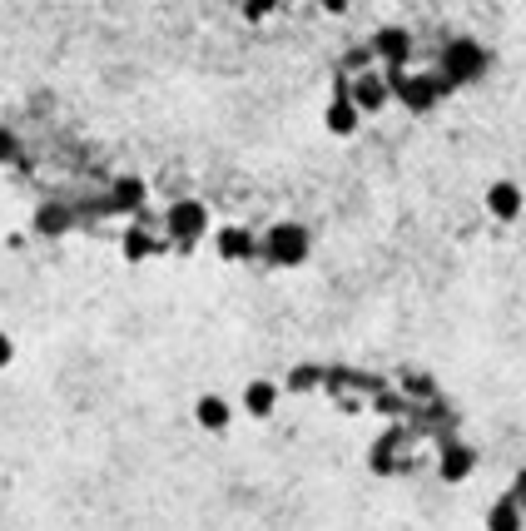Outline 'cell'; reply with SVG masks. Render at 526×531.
<instances>
[{"label":"cell","mask_w":526,"mask_h":531,"mask_svg":"<svg viewBox=\"0 0 526 531\" xmlns=\"http://www.w3.org/2000/svg\"><path fill=\"white\" fill-rule=\"evenodd\" d=\"M308 249H313V239H308V229H303V224H293V219L273 224V229L263 234V244H259V254L273 268H298L303 259H308Z\"/></svg>","instance_id":"6da1fadb"},{"label":"cell","mask_w":526,"mask_h":531,"mask_svg":"<svg viewBox=\"0 0 526 531\" xmlns=\"http://www.w3.org/2000/svg\"><path fill=\"white\" fill-rule=\"evenodd\" d=\"M204 229H209V209H204L199 199H179V204H169V214H164V234H169L179 249H194V244L204 239Z\"/></svg>","instance_id":"7a4b0ae2"},{"label":"cell","mask_w":526,"mask_h":531,"mask_svg":"<svg viewBox=\"0 0 526 531\" xmlns=\"http://www.w3.org/2000/svg\"><path fill=\"white\" fill-rule=\"evenodd\" d=\"M482 204H487V214H492L497 224H517V219H522V209H526V194H522V184H517V179H492Z\"/></svg>","instance_id":"3957f363"},{"label":"cell","mask_w":526,"mask_h":531,"mask_svg":"<svg viewBox=\"0 0 526 531\" xmlns=\"http://www.w3.org/2000/svg\"><path fill=\"white\" fill-rule=\"evenodd\" d=\"M358 125H363V110L348 100V85L338 80V95H333L328 110H323V130L338 134V139H348V134H358Z\"/></svg>","instance_id":"277c9868"},{"label":"cell","mask_w":526,"mask_h":531,"mask_svg":"<svg viewBox=\"0 0 526 531\" xmlns=\"http://www.w3.org/2000/svg\"><path fill=\"white\" fill-rule=\"evenodd\" d=\"M348 100L363 110V115H373V110H383L388 100H393V85L383 80V75H373V70H363L353 85H348Z\"/></svg>","instance_id":"5b68a950"},{"label":"cell","mask_w":526,"mask_h":531,"mask_svg":"<svg viewBox=\"0 0 526 531\" xmlns=\"http://www.w3.org/2000/svg\"><path fill=\"white\" fill-rule=\"evenodd\" d=\"M482 70H487L482 45H472V40H452V45H447V75H452V80H477Z\"/></svg>","instance_id":"8992f818"},{"label":"cell","mask_w":526,"mask_h":531,"mask_svg":"<svg viewBox=\"0 0 526 531\" xmlns=\"http://www.w3.org/2000/svg\"><path fill=\"white\" fill-rule=\"evenodd\" d=\"M214 249H219V259H224V264H244V259H254V254H259V239H254L249 229L229 224V229H219V234H214Z\"/></svg>","instance_id":"52a82bcc"},{"label":"cell","mask_w":526,"mask_h":531,"mask_svg":"<svg viewBox=\"0 0 526 531\" xmlns=\"http://www.w3.org/2000/svg\"><path fill=\"white\" fill-rule=\"evenodd\" d=\"M194 422H199L204 432H224V427L234 422V407L219 398V393H204V398H194Z\"/></svg>","instance_id":"ba28073f"},{"label":"cell","mask_w":526,"mask_h":531,"mask_svg":"<svg viewBox=\"0 0 526 531\" xmlns=\"http://www.w3.org/2000/svg\"><path fill=\"white\" fill-rule=\"evenodd\" d=\"M273 407H278V383L249 378V383H244V412H249V417H268Z\"/></svg>","instance_id":"9c48e42d"},{"label":"cell","mask_w":526,"mask_h":531,"mask_svg":"<svg viewBox=\"0 0 526 531\" xmlns=\"http://www.w3.org/2000/svg\"><path fill=\"white\" fill-rule=\"evenodd\" d=\"M373 45H378V55H383L388 65H402V60H407V50H412V35L393 25V30H378V40H373Z\"/></svg>","instance_id":"30bf717a"},{"label":"cell","mask_w":526,"mask_h":531,"mask_svg":"<svg viewBox=\"0 0 526 531\" xmlns=\"http://www.w3.org/2000/svg\"><path fill=\"white\" fill-rule=\"evenodd\" d=\"M388 85L402 90L407 110H427V105H432V85H427V80H388Z\"/></svg>","instance_id":"8fae6325"},{"label":"cell","mask_w":526,"mask_h":531,"mask_svg":"<svg viewBox=\"0 0 526 531\" xmlns=\"http://www.w3.org/2000/svg\"><path fill=\"white\" fill-rule=\"evenodd\" d=\"M487 531H522V512H517V502L507 497V502H497L492 512H487Z\"/></svg>","instance_id":"7c38bea8"},{"label":"cell","mask_w":526,"mask_h":531,"mask_svg":"<svg viewBox=\"0 0 526 531\" xmlns=\"http://www.w3.org/2000/svg\"><path fill=\"white\" fill-rule=\"evenodd\" d=\"M35 229H40V234H65V229H70V214H65L60 204H45V209L35 214Z\"/></svg>","instance_id":"4fadbf2b"},{"label":"cell","mask_w":526,"mask_h":531,"mask_svg":"<svg viewBox=\"0 0 526 531\" xmlns=\"http://www.w3.org/2000/svg\"><path fill=\"white\" fill-rule=\"evenodd\" d=\"M149 254H154V239H149V234L134 224L130 234H125V259H130V264H139V259H149Z\"/></svg>","instance_id":"5bb4252c"},{"label":"cell","mask_w":526,"mask_h":531,"mask_svg":"<svg viewBox=\"0 0 526 531\" xmlns=\"http://www.w3.org/2000/svg\"><path fill=\"white\" fill-rule=\"evenodd\" d=\"M144 204V184L139 179H120L115 184V209H139Z\"/></svg>","instance_id":"9a60e30c"},{"label":"cell","mask_w":526,"mask_h":531,"mask_svg":"<svg viewBox=\"0 0 526 531\" xmlns=\"http://www.w3.org/2000/svg\"><path fill=\"white\" fill-rule=\"evenodd\" d=\"M442 472H447L452 482H457V477H467V472H472V452H467V447H462V452H447V462H442Z\"/></svg>","instance_id":"2e32d148"},{"label":"cell","mask_w":526,"mask_h":531,"mask_svg":"<svg viewBox=\"0 0 526 531\" xmlns=\"http://www.w3.org/2000/svg\"><path fill=\"white\" fill-rule=\"evenodd\" d=\"M273 10H278V0H244V20H249V25H259V20H268Z\"/></svg>","instance_id":"e0dca14e"},{"label":"cell","mask_w":526,"mask_h":531,"mask_svg":"<svg viewBox=\"0 0 526 531\" xmlns=\"http://www.w3.org/2000/svg\"><path fill=\"white\" fill-rule=\"evenodd\" d=\"M15 154H20V144H15V134H10V130H0V164H10Z\"/></svg>","instance_id":"ac0fdd59"},{"label":"cell","mask_w":526,"mask_h":531,"mask_svg":"<svg viewBox=\"0 0 526 531\" xmlns=\"http://www.w3.org/2000/svg\"><path fill=\"white\" fill-rule=\"evenodd\" d=\"M10 363H15V338H10V333H0V373H5Z\"/></svg>","instance_id":"d6986e66"},{"label":"cell","mask_w":526,"mask_h":531,"mask_svg":"<svg viewBox=\"0 0 526 531\" xmlns=\"http://www.w3.org/2000/svg\"><path fill=\"white\" fill-rule=\"evenodd\" d=\"M318 5H323V10H328V15H343V10H348V5H353V0H318Z\"/></svg>","instance_id":"ffe728a7"}]
</instances>
